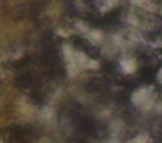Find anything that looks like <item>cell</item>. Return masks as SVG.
<instances>
[{
	"label": "cell",
	"instance_id": "277c9868",
	"mask_svg": "<svg viewBox=\"0 0 162 143\" xmlns=\"http://www.w3.org/2000/svg\"><path fill=\"white\" fill-rule=\"evenodd\" d=\"M63 53H64V55H65V58L67 60L70 61L72 60L73 56H72V50L70 48V47L68 46H65L63 48Z\"/></svg>",
	"mask_w": 162,
	"mask_h": 143
},
{
	"label": "cell",
	"instance_id": "6da1fadb",
	"mask_svg": "<svg viewBox=\"0 0 162 143\" xmlns=\"http://www.w3.org/2000/svg\"><path fill=\"white\" fill-rule=\"evenodd\" d=\"M153 88L149 87L145 89H140L134 93L132 97V101L135 104H141V103L147 101L150 97Z\"/></svg>",
	"mask_w": 162,
	"mask_h": 143
},
{
	"label": "cell",
	"instance_id": "7a4b0ae2",
	"mask_svg": "<svg viewBox=\"0 0 162 143\" xmlns=\"http://www.w3.org/2000/svg\"><path fill=\"white\" fill-rule=\"evenodd\" d=\"M121 66H122L124 71L128 74L132 73L134 68H135V65H134V62L132 60H125L121 63Z\"/></svg>",
	"mask_w": 162,
	"mask_h": 143
},
{
	"label": "cell",
	"instance_id": "5b68a950",
	"mask_svg": "<svg viewBox=\"0 0 162 143\" xmlns=\"http://www.w3.org/2000/svg\"><path fill=\"white\" fill-rule=\"evenodd\" d=\"M68 72H69V74H70V76H71V77L75 75L78 72L77 69L76 68L75 66L73 64H70L68 66Z\"/></svg>",
	"mask_w": 162,
	"mask_h": 143
},
{
	"label": "cell",
	"instance_id": "3957f363",
	"mask_svg": "<svg viewBox=\"0 0 162 143\" xmlns=\"http://www.w3.org/2000/svg\"><path fill=\"white\" fill-rule=\"evenodd\" d=\"M149 137L147 134H141L136 138L131 139L126 143H147Z\"/></svg>",
	"mask_w": 162,
	"mask_h": 143
}]
</instances>
